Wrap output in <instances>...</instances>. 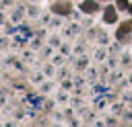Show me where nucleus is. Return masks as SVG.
<instances>
[{"instance_id": "nucleus-3", "label": "nucleus", "mask_w": 132, "mask_h": 127, "mask_svg": "<svg viewBox=\"0 0 132 127\" xmlns=\"http://www.w3.org/2000/svg\"><path fill=\"white\" fill-rule=\"evenodd\" d=\"M54 10H58V12H68L70 6H68V4H64V6H54Z\"/></svg>"}, {"instance_id": "nucleus-2", "label": "nucleus", "mask_w": 132, "mask_h": 127, "mask_svg": "<svg viewBox=\"0 0 132 127\" xmlns=\"http://www.w3.org/2000/svg\"><path fill=\"white\" fill-rule=\"evenodd\" d=\"M80 8H82L85 12H95V10H97V2H93V0H87V2H85Z\"/></svg>"}, {"instance_id": "nucleus-4", "label": "nucleus", "mask_w": 132, "mask_h": 127, "mask_svg": "<svg viewBox=\"0 0 132 127\" xmlns=\"http://www.w3.org/2000/svg\"><path fill=\"white\" fill-rule=\"evenodd\" d=\"M126 6H128L126 0H118V8H126Z\"/></svg>"}, {"instance_id": "nucleus-1", "label": "nucleus", "mask_w": 132, "mask_h": 127, "mask_svg": "<svg viewBox=\"0 0 132 127\" xmlns=\"http://www.w3.org/2000/svg\"><path fill=\"white\" fill-rule=\"evenodd\" d=\"M103 20H105V23H116V8H113V6H109V8L105 10Z\"/></svg>"}]
</instances>
